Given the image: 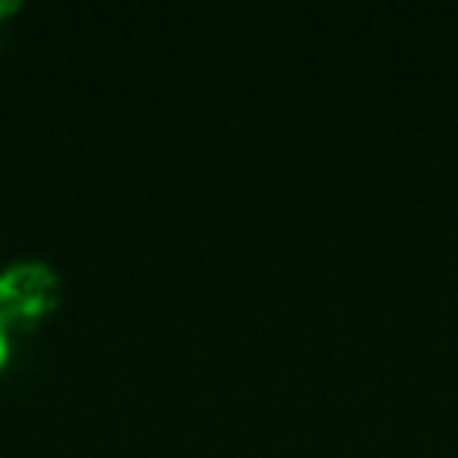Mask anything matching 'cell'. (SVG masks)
Wrapping results in <instances>:
<instances>
[{"label": "cell", "instance_id": "cell-1", "mask_svg": "<svg viewBox=\"0 0 458 458\" xmlns=\"http://www.w3.org/2000/svg\"><path fill=\"white\" fill-rule=\"evenodd\" d=\"M61 297L57 272L43 261H14L0 272V326L4 333H21L43 322Z\"/></svg>", "mask_w": 458, "mask_h": 458}, {"label": "cell", "instance_id": "cell-2", "mask_svg": "<svg viewBox=\"0 0 458 458\" xmlns=\"http://www.w3.org/2000/svg\"><path fill=\"white\" fill-rule=\"evenodd\" d=\"M4 361H7V333L0 326V369H4Z\"/></svg>", "mask_w": 458, "mask_h": 458}]
</instances>
